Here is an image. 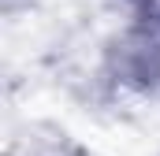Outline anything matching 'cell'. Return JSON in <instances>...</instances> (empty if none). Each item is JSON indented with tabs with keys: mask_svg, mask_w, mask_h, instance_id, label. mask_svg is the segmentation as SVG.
Wrapping results in <instances>:
<instances>
[{
	"mask_svg": "<svg viewBox=\"0 0 160 156\" xmlns=\"http://www.w3.org/2000/svg\"><path fill=\"white\" fill-rule=\"evenodd\" d=\"M127 7H134L138 15H160V0H123Z\"/></svg>",
	"mask_w": 160,
	"mask_h": 156,
	"instance_id": "6da1fadb",
	"label": "cell"
}]
</instances>
